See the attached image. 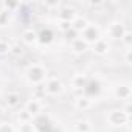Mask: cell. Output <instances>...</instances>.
I'll use <instances>...</instances> for the list:
<instances>
[{
    "instance_id": "1",
    "label": "cell",
    "mask_w": 132,
    "mask_h": 132,
    "mask_svg": "<svg viewBox=\"0 0 132 132\" xmlns=\"http://www.w3.org/2000/svg\"><path fill=\"white\" fill-rule=\"evenodd\" d=\"M47 78H48V70H47V67L44 64L33 62V64H30L28 67L25 69V79L33 87L44 84Z\"/></svg>"
},
{
    "instance_id": "2",
    "label": "cell",
    "mask_w": 132,
    "mask_h": 132,
    "mask_svg": "<svg viewBox=\"0 0 132 132\" xmlns=\"http://www.w3.org/2000/svg\"><path fill=\"white\" fill-rule=\"evenodd\" d=\"M79 37H81L86 44L92 45V44H95L96 40H100V39L103 37V31H101V28H100L96 23H92V22H90V23L84 28V31L79 33Z\"/></svg>"
},
{
    "instance_id": "3",
    "label": "cell",
    "mask_w": 132,
    "mask_h": 132,
    "mask_svg": "<svg viewBox=\"0 0 132 132\" xmlns=\"http://www.w3.org/2000/svg\"><path fill=\"white\" fill-rule=\"evenodd\" d=\"M106 120H107V123H109L110 126H113V127H121V126L129 124L130 117H127L121 109H112V110L107 112Z\"/></svg>"
},
{
    "instance_id": "4",
    "label": "cell",
    "mask_w": 132,
    "mask_h": 132,
    "mask_svg": "<svg viewBox=\"0 0 132 132\" xmlns=\"http://www.w3.org/2000/svg\"><path fill=\"white\" fill-rule=\"evenodd\" d=\"M44 89L45 93L50 96H57L65 90V84L57 78V76H48L44 82Z\"/></svg>"
},
{
    "instance_id": "5",
    "label": "cell",
    "mask_w": 132,
    "mask_h": 132,
    "mask_svg": "<svg viewBox=\"0 0 132 132\" xmlns=\"http://www.w3.org/2000/svg\"><path fill=\"white\" fill-rule=\"evenodd\" d=\"M78 17V10L72 5H67V3H62V6L56 11V19L57 22H67V23H72L75 19Z\"/></svg>"
},
{
    "instance_id": "6",
    "label": "cell",
    "mask_w": 132,
    "mask_h": 132,
    "mask_svg": "<svg viewBox=\"0 0 132 132\" xmlns=\"http://www.w3.org/2000/svg\"><path fill=\"white\" fill-rule=\"evenodd\" d=\"M129 28L126 27V23H123V22H120V20H113V22H110L109 25H107V28H106V36L109 37V39H112V40H120L121 37H123V34L127 31ZM106 37V39H107Z\"/></svg>"
},
{
    "instance_id": "7",
    "label": "cell",
    "mask_w": 132,
    "mask_h": 132,
    "mask_svg": "<svg viewBox=\"0 0 132 132\" xmlns=\"http://www.w3.org/2000/svg\"><path fill=\"white\" fill-rule=\"evenodd\" d=\"M42 107H44V104H42V101H39V100H34V98H30V100H27L25 101V104H23V110H27L33 118H36V117H39L40 115V112H42Z\"/></svg>"
},
{
    "instance_id": "8",
    "label": "cell",
    "mask_w": 132,
    "mask_h": 132,
    "mask_svg": "<svg viewBox=\"0 0 132 132\" xmlns=\"http://www.w3.org/2000/svg\"><path fill=\"white\" fill-rule=\"evenodd\" d=\"M101 92V82H100V79H96V78H89V81H87V84H86V87H84V90H82V95H86V96H89L90 100L95 96V95H98Z\"/></svg>"
},
{
    "instance_id": "9",
    "label": "cell",
    "mask_w": 132,
    "mask_h": 132,
    "mask_svg": "<svg viewBox=\"0 0 132 132\" xmlns=\"http://www.w3.org/2000/svg\"><path fill=\"white\" fill-rule=\"evenodd\" d=\"M87 81H89L87 73H84V72H78V73H75V75L72 76V79H70V86H72L73 90H79V92H82L84 87H86V84H87Z\"/></svg>"
},
{
    "instance_id": "10",
    "label": "cell",
    "mask_w": 132,
    "mask_h": 132,
    "mask_svg": "<svg viewBox=\"0 0 132 132\" xmlns=\"http://www.w3.org/2000/svg\"><path fill=\"white\" fill-rule=\"evenodd\" d=\"M113 98L120 100V101H129L130 100V86L127 82L117 84L113 87Z\"/></svg>"
},
{
    "instance_id": "11",
    "label": "cell",
    "mask_w": 132,
    "mask_h": 132,
    "mask_svg": "<svg viewBox=\"0 0 132 132\" xmlns=\"http://www.w3.org/2000/svg\"><path fill=\"white\" fill-rule=\"evenodd\" d=\"M110 50V44L106 37H101L100 40H96L95 44H92V53L96 56H106Z\"/></svg>"
},
{
    "instance_id": "12",
    "label": "cell",
    "mask_w": 132,
    "mask_h": 132,
    "mask_svg": "<svg viewBox=\"0 0 132 132\" xmlns=\"http://www.w3.org/2000/svg\"><path fill=\"white\" fill-rule=\"evenodd\" d=\"M20 103H22V96L19 92H8L3 96V104L8 109H17L20 106Z\"/></svg>"
},
{
    "instance_id": "13",
    "label": "cell",
    "mask_w": 132,
    "mask_h": 132,
    "mask_svg": "<svg viewBox=\"0 0 132 132\" xmlns=\"http://www.w3.org/2000/svg\"><path fill=\"white\" fill-rule=\"evenodd\" d=\"M22 45H36L37 44V31L33 28H27L22 31Z\"/></svg>"
},
{
    "instance_id": "14",
    "label": "cell",
    "mask_w": 132,
    "mask_h": 132,
    "mask_svg": "<svg viewBox=\"0 0 132 132\" xmlns=\"http://www.w3.org/2000/svg\"><path fill=\"white\" fill-rule=\"evenodd\" d=\"M73 104H75V107H76L78 110L86 112V110H89V109L92 107L93 100H90V98H89V96H86V95H79V96H76V98H75Z\"/></svg>"
},
{
    "instance_id": "15",
    "label": "cell",
    "mask_w": 132,
    "mask_h": 132,
    "mask_svg": "<svg viewBox=\"0 0 132 132\" xmlns=\"http://www.w3.org/2000/svg\"><path fill=\"white\" fill-rule=\"evenodd\" d=\"M73 132H93V126L89 120L79 118L73 121Z\"/></svg>"
},
{
    "instance_id": "16",
    "label": "cell",
    "mask_w": 132,
    "mask_h": 132,
    "mask_svg": "<svg viewBox=\"0 0 132 132\" xmlns=\"http://www.w3.org/2000/svg\"><path fill=\"white\" fill-rule=\"evenodd\" d=\"M89 44H86L81 37H78V39H75L73 42H70V48H72V51L75 53V54H84L87 50H89Z\"/></svg>"
},
{
    "instance_id": "17",
    "label": "cell",
    "mask_w": 132,
    "mask_h": 132,
    "mask_svg": "<svg viewBox=\"0 0 132 132\" xmlns=\"http://www.w3.org/2000/svg\"><path fill=\"white\" fill-rule=\"evenodd\" d=\"M53 40H54V34L50 28H45L40 33H37V42H40L42 45H50Z\"/></svg>"
},
{
    "instance_id": "18",
    "label": "cell",
    "mask_w": 132,
    "mask_h": 132,
    "mask_svg": "<svg viewBox=\"0 0 132 132\" xmlns=\"http://www.w3.org/2000/svg\"><path fill=\"white\" fill-rule=\"evenodd\" d=\"M90 22H89V19L87 17H84V16H79L78 14V17L72 22V28L76 31V33H81V31H84V28L89 25Z\"/></svg>"
},
{
    "instance_id": "19",
    "label": "cell",
    "mask_w": 132,
    "mask_h": 132,
    "mask_svg": "<svg viewBox=\"0 0 132 132\" xmlns=\"http://www.w3.org/2000/svg\"><path fill=\"white\" fill-rule=\"evenodd\" d=\"M20 5L22 3H19V2H0V8H2V11L3 13H14L16 10H19L20 8Z\"/></svg>"
},
{
    "instance_id": "20",
    "label": "cell",
    "mask_w": 132,
    "mask_h": 132,
    "mask_svg": "<svg viewBox=\"0 0 132 132\" xmlns=\"http://www.w3.org/2000/svg\"><path fill=\"white\" fill-rule=\"evenodd\" d=\"M10 54L19 59V57H22L25 54V47L22 44H13L11 45V50H10Z\"/></svg>"
},
{
    "instance_id": "21",
    "label": "cell",
    "mask_w": 132,
    "mask_h": 132,
    "mask_svg": "<svg viewBox=\"0 0 132 132\" xmlns=\"http://www.w3.org/2000/svg\"><path fill=\"white\" fill-rule=\"evenodd\" d=\"M45 96H47V93H45L44 84H40V86H34V87H33V96H31V98L42 101V100H45Z\"/></svg>"
},
{
    "instance_id": "22",
    "label": "cell",
    "mask_w": 132,
    "mask_h": 132,
    "mask_svg": "<svg viewBox=\"0 0 132 132\" xmlns=\"http://www.w3.org/2000/svg\"><path fill=\"white\" fill-rule=\"evenodd\" d=\"M120 44H121L126 50H130V47H132V31H130V30H127V31L123 34V37L120 39Z\"/></svg>"
},
{
    "instance_id": "23",
    "label": "cell",
    "mask_w": 132,
    "mask_h": 132,
    "mask_svg": "<svg viewBox=\"0 0 132 132\" xmlns=\"http://www.w3.org/2000/svg\"><path fill=\"white\" fill-rule=\"evenodd\" d=\"M23 123H33V117L27 112V110H19L17 113V124H23Z\"/></svg>"
},
{
    "instance_id": "24",
    "label": "cell",
    "mask_w": 132,
    "mask_h": 132,
    "mask_svg": "<svg viewBox=\"0 0 132 132\" xmlns=\"http://www.w3.org/2000/svg\"><path fill=\"white\" fill-rule=\"evenodd\" d=\"M16 132H36V126L33 123H23L16 126Z\"/></svg>"
},
{
    "instance_id": "25",
    "label": "cell",
    "mask_w": 132,
    "mask_h": 132,
    "mask_svg": "<svg viewBox=\"0 0 132 132\" xmlns=\"http://www.w3.org/2000/svg\"><path fill=\"white\" fill-rule=\"evenodd\" d=\"M10 50H11V44L6 39H0V56L10 54Z\"/></svg>"
},
{
    "instance_id": "26",
    "label": "cell",
    "mask_w": 132,
    "mask_h": 132,
    "mask_svg": "<svg viewBox=\"0 0 132 132\" xmlns=\"http://www.w3.org/2000/svg\"><path fill=\"white\" fill-rule=\"evenodd\" d=\"M0 132H16V126L8 121H0Z\"/></svg>"
},
{
    "instance_id": "27",
    "label": "cell",
    "mask_w": 132,
    "mask_h": 132,
    "mask_svg": "<svg viewBox=\"0 0 132 132\" xmlns=\"http://www.w3.org/2000/svg\"><path fill=\"white\" fill-rule=\"evenodd\" d=\"M64 36H65V39H67L69 42H73L75 39H78V37H79V33H76L73 28H70L67 33H64Z\"/></svg>"
},
{
    "instance_id": "28",
    "label": "cell",
    "mask_w": 132,
    "mask_h": 132,
    "mask_svg": "<svg viewBox=\"0 0 132 132\" xmlns=\"http://www.w3.org/2000/svg\"><path fill=\"white\" fill-rule=\"evenodd\" d=\"M57 28L62 31V34L64 33H67L70 28H72V23H67V22H57Z\"/></svg>"
},
{
    "instance_id": "29",
    "label": "cell",
    "mask_w": 132,
    "mask_h": 132,
    "mask_svg": "<svg viewBox=\"0 0 132 132\" xmlns=\"http://www.w3.org/2000/svg\"><path fill=\"white\" fill-rule=\"evenodd\" d=\"M121 110H123L127 117H130V112H132V104H130V101H124V106L121 107Z\"/></svg>"
},
{
    "instance_id": "30",
    "label": "cell",
    "mask_w": 132,
    "mask_h": 132,
    "mask_svg": "<svg viewBox=\"0 0 132 132\" xmlns=\"http://www.w3.org/2000/svg\"><path fill=\"white\" fill-rule=\"evenodd\" d=\"M130 50H126V53H124V62L127 64V65H130L132 64V61H130Z\"/></svg>"
},
{
    "instance_id": "31",
    "label": "cell",
    "mask_w": 132,
    "mask_h": 132,
    "mask_svg": "<svg viewBox=\"0 0 132 132\" xmlns=\"http://www.w3.org/2000/svg\"><path fill=\"white\" fill-rule=\"evenodd\" d=\"M3 113H5V107H3V104L0 103V118L3 117Z\"/></svg>"
},
{
    "instance_id": "32",
    "label": "cell",
    "mask_w": 132,
    "mask_h": 132,
    "mask_svg": "<svg viewBox=\"0 0 132 132\" xmlns=\"http://www.w3.org/2000/svg\"><path fill=\"white\" fill-rule=\"evenodd\" d=\"M2 13H3V11H2V8H0V16H2Z\"/></svg>"
}]
</instances>
